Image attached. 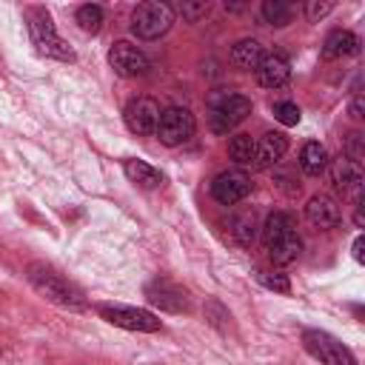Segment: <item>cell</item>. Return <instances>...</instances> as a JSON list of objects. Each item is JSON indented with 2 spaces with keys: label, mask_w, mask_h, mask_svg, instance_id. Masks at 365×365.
Returning a JSON list of instances; mask_svg holds the SVG:
<instances>
[{
  "label": "cell",
  "mask_w": 365,
  "mask_h": 365,
  "mask_svg": "<svg viewBox=\"0 0 365 365\" xmlns=\"http://www.w3.org/2000/svg\"><path fill=\"white\" fill-rule=\"evenodd\" d=\"M262 242H265L268 257L277 265L294 262L299 257V251H302V240H299L297 225H294V217L288 211H274L265 220V225H262Z\"/></svg>",
  "instance_id": "obj_1"
},
{
  "label": "cell",
  "mask_w": 365,
  "mask_h": 365,
  "mask_svg": "<svg viewBox=\"0 0 365 365\" xmlns=\"http://www.w3.org/2000/svg\"><path fill=\"white\" fill-rule=\"evenodd\" d=\"M26 277H29L31 288H34L37 294H43L48 302H54V305H60V308H68V311H83V308H86L83 291H80L74 282H68L66 277H60L57 271H51L48 265L31 262L29 271H26Z\"/></svg>",
  "instance_id": "obj_2"
},
{
  "label": "cell",
  "mask_w": 365,
  "mask_h": 365,
  "mask_svg": "<svg viewBox=\"0 0 365 365\" xmlns=\"http://www.w3.org/2000/svg\"><path fill=\"white\" fill-rule=\"evenodd\" d=\"M251 114V100L237 91H217L208 97V125L214 134H228Z\"/></svg>",
  "instance_id": "obj_3"
},
{
  "label": "cell",
  "mask_w": 365,
  "mask_h": 365,
  "mask_svg": "<svg viewBox=\"0 0 365 365\" xmlns=\"http://www.w3.org/2000/svg\"><path fill=\"white\" fill-rule=\"evenodd\" d=\"M29 34H31V43L40 54L54 57V60H74V51L57 34V29L51 23V14L46 9H31L29 11Z\"/></svg>",
  "instance_id": "obj_4"
},
{
  "label": "cell",
  "mask_w": 365,
  "mask_h": 365,
  "mask_svg": "<svg viewBox=\"0 0 365 365\" xmlns=\"http://www.w3.org/2000/svg\"><path fill=\"white\" fill-rule=\"evenodd\" d=\"M174 23V9L168 3L151 0V3H140L131 11V31L140 40H157L163 37Z\"/></svg>",
  "instance_id": "obj_5"
},
{
  "label": "cell",
  "mask_w": 365,
  "mask_h": 365,
  "mask_svg": "<svg viewBox=\"0 0 365 365\" xmlns=\"http://www.w3.org/2000/svg\"><path fill=\"white\" fill-rule=\"evenodd\" d=\"M302 348L319 362V365H356L354 354L328 331L305 328L302 331Z\"/></svg>",
  "instance_id": "obj_6"
},
{
  "label": "cell",
  "mask_w": 365,
  "mask_h": 365,
  "mask_svg": "<svg viewBox=\"0 0 365 365\" xmlns=\"http://www.w3.org/2000/svg\"><path fill=\"white\" fill-rule=\"evenodd\" d=\"M194 128H197V123H194V114L188 108L168 106V108L160 111V120H157V131L154 134H157V140L163 145H182L185 140L194 137Z\"/></svg>",
  "instance_id": "obj_7"
},
{
  "label": "cell",
  "mask_w": 365,
  "mask_h": 365,
  "mask_svg": "<svg viewBox=\"0 0 365 365\" xmlns=\"http://www.w3.org/2000/svg\"><path fill=\"white\" fill-rule=\"evenodd\" d=\"M97 314L117 325V328H125V331H143V334H154L160 331V319L151 314V311H143V308H131V305H97Z\"/></svg>",
  "instance_id": "obj_8"
},
{
  "label": "cell",
  "mask_w": 365,
  "mask_h": 365,
  "mask_svg": "<svg viewBox=\"0 0 365 365\" xmlns=\"http://www.w3.org/2000/svg\"><path fill=\"white\" fill-rule=\"evenodd\" d=\"M251 177L240 168H231V171H220L214 180H211V197L220 202V205H237L242 202L248 194H251Z\"/></svg>",
  "instance_id": "obj_9"
},
{
  "label": "cell",
  "mask_w": 365,
  "mask_h": 365,
  "mask_svg": "<svg viewBox=\"0 0 365 365\" xmlns=\"http://www.w3.org/2000/svg\"><path fill=\"white\" fill-rule=\"evenodd\" d=\"M145 299L160 308V311H168V314H185L191 305H188V294L185 288H180L177 282L165 279V277H157L145 285Z\"/></svg>",
  "instance_id": "obj_10"
},
{
  "label": "cell",
  "mask_w": 365,
  "mask_h": 365,
  "mask_svg": "<svg viewBox=\"0 0 365 365\" xmlns=\"http://www.w3.org/2000/svg\"><path fill=\"white\" fill-rule=\"evenodd\" d=\"M123 120L128 125V131L148 137L157 131V120H160V106L151 97H134L128 100V106L123 108Z\"/></svg>",
  "instance_id": "obj_11"
},
{
  "label": "cell",
  "mask_w": 365,
  "mask_h": 365,
  "mask_svg": "<svg viewBox=\"0 0 365 365\" xmlns=\"http://www.w3.org/2000/svg\"><path fill=\"white\" fill-rule=\"evenodd\" d=\"M108 63L120 77H140V74H145L151 68L148 57L137 46H131L128 40H120V43H114L108 48Z\"/></svg>",
  "instance_id": "obj_12"
},
{
  "label": "cell",
  "mask_w": 365,
  "mask_h": 365,
  "mask_svg": "<svg viewBox=\"0 0 365 365\" xmlns=\"http://www.w3.org/2000/svg\"><path fill=\"white\" fill-rule=\"evenodd\" d=\"M257 80L259 86L265 88H282L288 80H291V63L282 51H271V54H262V60L257 63Z\"/></svg>",
  "instance_id": "obj_13"
},
{
  "label": "cell",
  "mask_w": 365,
  "mask_h": 365,
  "mask_svg": "<svg viewBox=\"0 0 365 365\" xmlns=\"http://www.w3.org/2000/svg\"><path fill=\"white\" fill-rule=\"evenodd\" d=\"M288 151V137L282 131H265L259 140H254V168H271L282 160Z\"/></svg>",
  "instance_id": "obj_14"
},
{
  "label": "cell",
  "mask_w": 365,
  "mask_h": 365,
  "mask_svg": "<svg viewBox=\"0 0 365 365\" xmlns=\"http://www.w3.org/2000/svg\"><path fill=\"white\" fill-rule=\"evenodd\" d=\"M331 182L336 185V191L356 197L359 188H362V165L354 163V160H348L345 154H339L331 163Z\"/></svg>",
  "instance_id": "obj_15"
},
{
  "label": "cell",
  "mask_w": 365,
  "mask_h": 365,
  "mask_svg": "<svg viewBox=\"0 0 365 365\" xmlns=\"http://www.w3.org/2000/svg\"><path fill=\"white\" fill-rule=\"evenodd\" d=\"M305 217H308V222H311L314 228H322V231L336 228L339 220H342L336 200H331L328 194H317V197H311L308 205H305Z\"/></svg>",
  "instance_id": "obj_16"
},
{
  "label": "cell",
  "mask_w": 365,
  "mask_h": 365,
  "mask_svg": "<svg viewBox=\"0 0 365 365\" xmlns=\"http://www.w3.org/2000/svg\"><path fill=\"white\" fill-rule=\"evenodd\" d=\"M356 51H359V37L354 31H345V29H334L322 43V57H328V60L348 57Z\"/></svg>",
  "instance_id": "obj_17"
},
{
  "label": "cell",
  "mask_w": 365,
  "mask_h": 365,
  "mask_svg": "<svg viewBox=\"0 0 365 365\" xmlns=\"http://www.w3.org/2000/svg\"><path fill=\"white\" fill-rule=\"evenodd\" d=\"M262 46H259V40H254V37H245V40H237L234 46H231V63L237 66V68H242V71H251V68H257V63L262 60Z\"/></svg>",
  "instance_id": "obj_18"
},
{
  "label": "cell",
  "mask_w": 365,
  "mask_h": 365,
  "mask_svg": "<svg viewBox=\"0 0 365 365\" xmlns=\"http://www.w3.org/2000/svg\"><path fill=\"white\" fill-rule=\"evenodd\" d=\"M123 171H125V177H128L134 185H140V188H157V185H163V174H160L154 165H148L145 160H125Z\"/></svg>",
  "instance_id": "obj_19"
},
{
  "label": "cell",
  "mask_w": 365,
  "mask_h": 365,
  "mask_svg": "<svg viewBox=\"0 0 365 365\" xmlns=\"http://www.w3.org/2000/svg\"><path fill=\"white\" fill-rule=\"evenodd\" d=\"M299 168L308 174V177H319L325 168H328V151H325V145H319V143H305L302 145V151H299Z\"/></svg>",
  "instance_id": "obj_20"
},
{
  "label": "cell",
  "mask_w": 365,
  "mask_h": 365,
  "mask_svg": "<svg viewBox=\"0 0 365 365\" xmlns=\"http://www.w3.org/2000/svg\"><path fill=\"white\" fill-rule=\"evenodd\" d=\"M228 231H231V237H234L237 245L248 248V245L254 242V237H257V220H254V214H251V211H237V214H231Z\"/></svg>",
  "instance_id": "obj_21"
},
{
  "label": "cell",
  "mask_w": 365,
  "mask_h": 365,
  "mask_svg": "<svg viewBox=\"0 0 365 365\" xmlns=\"http://www.w3.org/2000/svg\"><path fill=\"white\" fill-rule=\"evenodd\" d=\"M259 14H262V20L268 23V26H288L291 23V3H285V0H265L262 6H259Z\"/></svg>",
  "instance_id": "obj_22"
},
{
  "label": "cell",
  "mask_w": 365,
  "mask_h": 365,
  "mask_svg": "<svg viewBox=\"0 0 365 365\" xmlns=\"http://www.w3.org/2000/svg\"><path fill=\"white\" fill-rule=\"evenodd\" d=\"M228 154H231V160H234L237 165H251V163H254V140H251L248 134H237V137H231V143H228Z\"/></svg>",
  "instance_id": "obj_23"
},
{
  "label": "cell",
  "mask_w": 365,
  "mask_h": 365,
  "mask_svg": "<svg viewBox=\"0 0 365 365\" xmlns=\"http://www.w3.org/2000/svg\"><path fill=\"white\" fill-rule=\"evenodd\" d=\"M74 20L80 23L83 31H91V34L100 31V26H103V6H97V3H86V6L77 9Z\"/></svg>",
  "instance_id": "obj_24"
},
{
  "label": "cell",
  "mask_w": 365,
  "mask_h": 365,
  "mask_svg": "<svg viewBox=\"0 0 365 365\" xmlns=\"http://www.w3.org/2000/svg\"><path fill=\"white\" fill-rule=\"evenodd\" d=\"M257 282L265 285V288H271V291H279V294H288L291 291L288 277L279 274V271H257Z\"/></svg>",
  "instance_id": "obj_25"
},
{
  "label": "cell",
  "mask_w": 365,
  "mask_h": 365,
  "mask_svg": "<svg viewBox=\"0 0 365 365\" xmlns=\"http://www.w3.org/2000/svg\"><path fill=\"white\" fill-rule=\"evenodd\" d=\"M274 117H277L282 125H297V123H299V106L291 103V100L274 103Z\"/></svg>",
  "instance_id": "obj_26"
},
{
  "label": "cell",
  "mask_w": 365,
  "mask_h": 365,
  "mask_svg": "<svg viewBox=\"0 0 365 365\" xmlns=\"http://www.w3.org/2000/svg\"><path fill=\"white\" fill-rule=\"evenodd\" d=\"M348 160H354V163H362V157H365V137L359 134V131H351L348 137H345V151H342Z\"/></svg>",
  "instance_id": "obj_27"
},
{
  "label": "cell",
  "mask_w": 365,
  "mask_h": 365,
  "mask_svg": "<svg viewBox=\"0 0 365 365\" xmlns=\"http://www.w3.org/2000/svg\"><path fill=\"white\" fill-rule=\"evenodd\" d=\"M205 319H208L211 325H217V328H225V322L231 319V314H228L217 299H208V305H205Z\"/></svg>",
  "instance_id": "obj_28"
},
{
  "label": "cell",
  "mask_w": 365,
  "mask_h": 365,
  "mask_svg": "<svg viewBox=\"0 0 365 365\" xmlns=\"http://www.w3.org/2000/svg\"><path fill=\"white\" fill-rule=\"evenodd\" d=\"M180 14H182V20L197 23L200 17H205V14H208V3H205V0H197V3H182V6H180Z\"/></svg>",
  "instance_id": "obj_29"
},
{
  "label": "cell",
  "mask_w": 365,
  "mask_h": 365,
  "mask_svg": "<svg viewBox=\"0 0 365 365\" xmlns=\"http://www.w3.org/2000/svg\"><path fill=\"white\" fill-rule=\"evenodd\" d=\"M334 9V3H319V0H311L308 6H305V14H308V20H319V17H325L328 11Z\"/></svg>",
  "instance_id": "obj_30"
},
{
  "label": "cell",
  "mask_w": 365,
  "mask_h": 365,
  "mask_svg": "<svg viewBox=\"0 0 365 365\" xmlns=\"http://www.w3.org/2000/svg\"><path fill=\"white\" fill-rule=\"evenodd\" d=\"M348 111H351V117H354V120H362V117H365V100H362V94H359V91H354Z\"/></svg>",
  "instance_id": "obj_31"
},
{
  "label": "cell",
  "mask_w": 365,
  "mask_h": 365,
  "mask_svg": "<svg viewBox=\"0 0 365 365\" xmlns=\"http://www.w3.org/2000/svg\"><path fill=\"white\" fill-rule=\"evenodd\" d=\"M354 257L362 262V237H356V240H354Z\"/></svg>",
  "instance_id": "obj_32"
},
{
  "label": "cell",
  "mask_w": 365,
  "mask_h": 365,
  "mask_svg": "<svg viewBox=\"0 0 365 365\" xmlns=\"http://www.w3.org/2000/svg\"><path fill=\"white\" fill-rule=\"evenodd\" d=\"M225 9H228V11H242L245 3H225Z\"/></svg>",
  "instance_id": "obj_33"
}]
</instances>
